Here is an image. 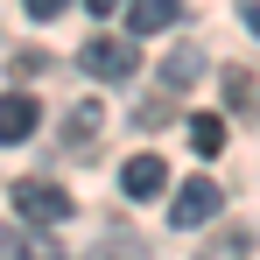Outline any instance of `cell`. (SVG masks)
Listing matches in <instances>:
<instances>
[{
  "label": "cell",
  "instance_id": "14",
  "mask_svg": "<svg viewBox=\"0 0 260 260\" xmlns=\"http://www.w3.org/2000/svg\"><path fill=\"white\" fill-rule=\"evenodd\" d=\"M85 7L91 14H113V7H127V0H85Z\"/></svg>",
  "mask_w": 260,
  "mask_h": 260
},
{
  "label": "cell",
  "instance_id": "12",
  "mask_svg": "<svg viewBox=\"0 0 260 260\" xmlns=\"http://www.w3.org/2000/svg\"><path fill=\"white\" fill-rule=\"evenodd\" d=\"M162 78H169V85H190V78H197V49H176V56H169V71H162Z\"/></svg>",
  "mask_w": 260,
  "mask_h": 260
},
{
  "label": "cell",
  "instance_id": "8",
  "mask_svg": "<svg viewBox=\"0 0 260 260\" xmlns=\"http://www.w3.org/2000/svg\"><path fill=\"white\" fill-rule=\"evenodd\" d=\"M190 148H197L204 162L225 155V120H218V113H197V120H190Z\"/></svg>",
  "mask_w": 260,
  "mask_h": 260
},
{
  "label": "cell",
  "instance_id": "2",
  "mask_svg": "<svg viewBox=\"0 0 260 260\" xmlns=\"http://www.w3.org/2000/svg\"><path fill=\"white\" fill-rule=\"evenodd\" d=\"M14 211L28 218V225H63L78 204H71V190H56V183H36V176H28V183H14Z\"/></svg>",
  "mask_w": 260,
  "mask_h": 260
},
{
  "label": "cell",
  "instance_id": "3",
  "mask_svg": "<svg viewBox=\"0 0 260 260\" xmlns=\"http://www.w3.org/2000/svg\"><path fill=\"white\" fill-rule=\"evenodd\" d=\"M218 211H225V190H218L211 176H190V183L176 190V204H169V218H176V225H211Z\"/></svg>",
  "mask_w": 260,
  "mask_h": 260
},
{
  "label": "cell",
  "instance_id": "1",
  "mask_svg": "<svg viewBox=\"0 0 260 260\" xmlns=\"http://www.w3.org/2000/svg\"><path fill=\"white\" fill-rule=\"evenodd\" d=\"M78 63H85L91 78L120 85V78H134V71H141V49H134V36H91V43L78 49Z\"/></svg>",
  "mask_w": 260,
  "mask_h": 260
},
{
  "label": "cell",
  "instance_id": "6",
  "mask_svg": "<svg viewBox=\"0 0 260 260\" xmlns=\"http://www.w3.org/2000/svg\"><path fill=\"white\" fill-rule=\"evenodd\" d=\"M99 127H106V113H99V99H85V106L63 120V148H71V155H91L85 141H99Z\"/></svg>",
  "mask_w": 260,
  "mask_h": 260
},
{
  "label": "cell",
  "instance_id": "10",
  "mask_svg": "<svg viewBox=\"0 0 260 260\" xmlns=\"http://www.w3.org/2000/svg\"><path fill=\"white\" fill-rule=\"evenodd\" d=\"M246 253H253V232H239V225H232V232H218L197 260H246Z\"/></svg>",
  "mask_w": 260,
  "mask_h": 260
},
{
  "label": "cell",
  "instance_id": "11",
  "mask_svg": "<svg viewBox=\"0 0 260 260\" xmlns=\"http://www.w3.org/2000/svg\"><path fill=\"white\" fill-rule=\"evenodd\" d=\"M169 113H176L169 99H141V106H134V127L148 134V127H162V120H169Z\"/></svg>",
  "mask_w": 260,
  "mask_h": 260
},
{
  "label": "cell",
  "instance_id": "16",
  "mask_svg": "<svg viewBox=\"0 0 260 260\" xmlns=\"http://www.w3.org/2000/svg\"><path fill=\"white\" fill-rule=\"evenodd\" d=\"M21 260H71V253H49V246H36V253H21Z\"/></svg>",
  "mask_w": 260,
  "mask_h": 260
},
{
  "label": "cell",
  "instance_id": "7",
  "mask_svg": "<svg viewBox=\"0 0 260 260\" xmlns=\"http://www.w3.org/2000/svg\"><path fill=\"white\" fill-rule=\"evenodd\" d=\"M176 14H183L176 0H127V28H134V36H155V28H169Z\"/></svg>",
  "mask_w": 260,
  "mask_h": 260
},
{
  "label": "cell",
  "instance_id": "13",
  "mask_svg": "<svg viewBox=\"0 0 260 260\" xmlns=\"http://www.w3.org/2000/svg\"><path fill=\"white\" fill-rule=\"evenodd\" d=\"M21 7H28V14H36V21H49V14H63V7H71V0H21Z\"/></svg>",
  "mask_w": 260,
  "mask_h": 260
},
{
  "label": "cell",
  "instance_id": "4",
  "mask_svg": "<svg viewBox=\"0 0 260 260\" xmlns=\"http://www.w3.org/2000/svg\"><path fill=\"white\" fill-rule=\"evenodd\" d=\"M43 120V106H36V91H0V141H28Z\"/></svg>",
  "mask_w": 260,
  "mask_h": 260
},
{
  "label": "cell",
  "instance_id": "5",
  "mask_svg": "<svg viewBox=\"0 0 260 260\" xmlns=\"http://www.w3.org/2000/svg\"><path fill=\"white\" fill-rule=\"evenodd\" d=\"M120 190H127V197H141V204H148V197H162V190H169L162 155H134L127 169H120Z\"/></svg>",
  "mask_w": 260,
  "mask_h": 260
},
{
  "label": "cell",
  "instance_id": "15",
  "mask_svg": "<svg viewBox=\"0 0 260 260\" xmlns=\"http://www.w3.org/2000/svg\"><path fill=\"white\" fill-rule=\"evenodd\" d=\"M246 28H253V36H260V0H246Z\"/></svg>",
  "mask_w": 260,
  "mask_h": 260
},
{
  "label": "cell",
  "instance_id": "9",
  "mask_svg": "<svg viewBox=\"0 0 260 260\" xmlns=\"http://www.w3.org/2000/svg\"><path fill=\"white\" fill-rule=\"evenodd\" d=\"M225 99H232V113H260V85H253V71H225Z\"/></svg>",
  "mask_w": 260,
  "mask_h": 260
}]
</instances>
